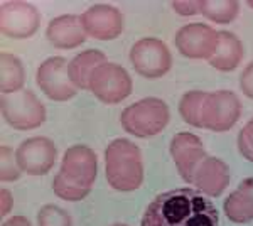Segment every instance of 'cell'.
I'll return each mask as SVG.
<instances>
[{
    "mask_svg": "<svg viewBox=\"0 0 253 226\" xmlns=\"http://www.w3.org/2000/svg\"><path fill=\"white\" fill-rule=\"evenodd\" d=\"M172 9L182 17H191L201 12V2H172Z\"/></svg>",
    "mask_w": 253,
    "mask_h": 226,
    "instance_id": "83f0119b",
    "label": "cell"
},
{
    "mask_svg": "<svg viewBox=\"0 0 253 226\" xmlns=\"http://www.w3.org/2000/svg\"><path fill=\"white\" fill-rule=\"evenodd\" d=\"M89 90L100 101L115 105L132 94L133 85L126 69L115 63H105L91 75Z\"/></svg>",
    "mask_w": 253,
    "mask_h": 226,
    "instance_id": "5b68a950",
    "label": "cell"
},
{
    "mask_svg": "<svg viewBox=\"0 0 253 226\" xmlns=\"http://www.w3.org/2000/svg\"><path fill=\"white\" fill-rule=\"evenodd\" d=\"M193 184L203 194L218 198L230 184V169L221 159L208 155L196 169Z\"/></svg>",
    "mask_w": 253,
    "mask_h": 226,
    "instance_id": "9a60e30c",
    "label": "cell"
},
{
    "mask_svg": "<svg viewBox=\"0 0 253 226\" xmlns=\"http://www.w3.org/2000/svg\"><path fill=\"white\" fill-rule=\"evenodd\" d=\"M240 86H242V91L245 93V96L253 100V61L243 69L242 78H240Z\"/></svg>",
    "mask_w": 253,
    "mask_h": 226,
    "instance_id": "4316f807",
    "label": "cell"
},
{
    "mask_svg": "<svg viewBox=\"0 0 253 226\" xmlns=\"http://www.w3.org/2000/svg\"><path fill=\"white\" fill-rule=\"evenodd\" d=\"M41 26L38 7L27 2H3L0 7L2 32L14 39H26L36 34Z\"/></svg>",
    "mask_w": 253,
    "mask_h": 226,
    "instance_id": "30bf717a",
    "label": "cell"
},
{
    "mask_svg": "<svg viewBox=\"0 0 253 226\" xmlns=\"http://www.w3.org/2000/svg\"><path fill=\"white\" fill-rule=\"evenodd\" d=\"M140 226H219V215L205 194L177 187L159 194L147 206Z\"/></svg>",
    "mask_w": 253,
    "mask_h": 226,
    "instance_id": "6da1fadb",
    "label": "cell"
},
{
    "mask_svg": "<svg viewBox=\"0 0 253 226\" xmlns=\"http://www.w3.org/2000/svg\"><path fill=\"white\" fill-rule=\"evenodd\" d=\"M226 218L233 223L253 221V178H247L224 201Z\"/></svg>",
    "mask_w": 253,
    "mask_h": 226,
    "instance_id": "ac0fdd59",
    "label": "cell"
},
{
    "mask_svg": "<svg viewBox=\"0 0 253 226\" xmlns=\"http://www.w3.org/2000/svg\"><path fill=\"white\" fill-rule=\"evenodd\" d=\"M0 90L2 94H14L22 91L26 81V69L17 56L2 52L0 56Z\"/></svg>",
    "mask_w": 253,
    "mask_h": 226,
    "instance_id": "ffe728a7",
    "label": "cell"
},
{
    "mask_svg": "<svg viewBox=\"0 0 253 226\" xmlns=\"http://www.w3.org/2000/svg\"><path fill=\"white\" fill-rule=\"evenodd\" d=\"M0 179L3 182H9V181H17L22 176L20 171L17 157H15V152H12L10 147L2 145L0 149Z\"/></svg>",
    "mask_w": 253,
    "mask_h": 226,
    "instance_id": "d4e9b609",
    "label": "cell"
},
{
    "mask_svg": "<svg viewBox=\"0 0 253 226\" xmlns=\"http://www.w3.org/2000/svg\"><path fill=\"white\" fill-rule=\"evenodd\" d=\"M46 38L58 49L78 47L86 39V32L81 24V17L73 14L59 15L52 19L46 29Z\"/></svg>",
    "mask_w": 253,
    "mask_h": 226,
    "instance_id": "2e32d148",
    "label": "cell"
},
{
    "mask_svg": "<svg viewBox=\"0 0 253 226\" xmlns=\"http://www.w3.org/2000/svg\"><path fill=\"white\" fill-rule=\"evenodd\" d=\"M39 226H73V220L68 211L56 204H44L38 215Z\"/></svg>",
    "mask_w": 253,
    "mask_h": 226,
    "instance_id": "603a6c76",
    "label": "cell"
},
{
    "mask_svg": "<svg viewBox=\"0 0 253 226\" xmlns=\"http://www.w3.org/2000/svg\"><path fill=\"white\" fill-rule=\"evenodd\" d=\"M130 63L140 76L161 78L172 66V56L161 39L145 38L133 44L130 51Z\"/></svg>",
    "mask_w": 253,
    "mask_h": 226,
    "instance_id": "52a82bcc",
    "label": "cell"
},
{
    "mask_svg": "<svg viewBox=\"0 0 253 226\" xmlns=\"http://www.w3.org/2000/svg\"><path fill=\"white\" fill-rule=\"evenodd\" d=\"M105 63H108L107 56L98 49H88V51L80 52L68 63L69 80L78 90H89L91 75L98 66Z\"/></svg>",
    "mask_w": 253,
    "mask_h": 226,
    "instance_id": "d6986e66",
    "label": "cell"
},
{
    "mask_svg": "<svg viewBox=\"0 0 253 226\" xmlns=\"http://www.w3.org/2000/svg\"><path fill=\"white\" fill-rule=\"evenodd\" d=\"M242 117V101L230 90L208 93L203 105V129L226 132Z\"/></svg>",
    "mask_w": 253,
    "mask_h": 226,
    "instance_id": "8992f818",
    "label": "cell"
},
{
    "mask_svg": "<svg viewBox=\"0 0 253 226\" xmlns=\"http://www.w3.org/2000/svg\"><path fill=\"white\" fill-rule=\"evenodd\" d=\"M175 46L189 59H211L218 46V32L206 24H187L175 34Z\"/></svg>",
    "mask_w": 253,
    "mask_h": 226,
    "instance_id": "8fae6325",
    "label": "cell"
},
{
    "mask_svg": "<svg viewBox=\"0 0 253 226\" xmlns=\"http://www.w3.org/2000/svg\"><path fill=\"white\" fill-rule=\"evenodd\" d=\"M81 24L86 36L100 41H112L122 34L124 17L117 7L108 3H96L83 12Z\"/></svg>",
    "mask_w": 253,
    "mask_h": 226,
    "instance_id": "4fadbf2b",
    "label": "cell"
},
{
    "mask_svg": "<svg viewBox=\"0 0 253 226\" xmlns=\"http://www.w3.org/2000/svg\"><path fill=\"white\" fill-rule=\"evenodd\" d=\"M240 12V3L236 0H219V2H201V14L216 24H230Z\"/></svg>",
    "mask_w": 253,
    "mask_h": 226,
    "instance_id": "7402d4cb",
    "label": "cell"
},
{
    "mask_svg": "<svg viewBox=\"0 0 253 226\" xmlns=\"http://www.w3.org/2000/svg\"><path fill=\"white\" fill-rule=\"evenodd\" d=\"M243 59V44L233 32L219 31L218 32V46L214 54L211 56L210 64L218 71L228 73L238 68Z\"/></svg>",
    "mask_w": 253,
    "mask_h": 226,
    "instance_id": "e0dca14e",
    "label": "cell"
},
{
    "mask_svg": "<svg viewBox=\"0 0 253 226\" xmlns=\"http://www.w3.org/2000/svg\"><path fill=\"white\" fill-rule=\"evenodd\" d=\"M238 150L245 159L253 162V118L243 127L238 135Z\"/></svg>",
    "mask_w": 253,
    "mask_h": 226,
    "instance_id": "484cf974",
    "label": "cell"
},
{
    "mask_svg": "<svg viewBox=\"0 0 253 226\" xmlns=\"http://www.w3.org/2000/svg\"><path fill=\"white\" fill-rule=\"evenodd\" d=\"M170 155L179 176L186 182H193L198 166L208 157L201 138L191 132H179L175 135L170 142Z\"/></svg>",
    "mask_w": 253,
    "mask_h": 226,
    "instance_id": "5bb4252c",
    "label": "cell"
},
{
    "mask_svg": "<svg viewBox=\"0 0 253 226\" xmlns=\"http://www.w3.org/2000/svg\"><path fill=\"white\" fill-rule=\"evenodd\" d=\"M169 108L159 98H145L126 106L122 112L120 122L125 132L133 137L149 138L157 135L169 123Z\"/></svg>",
    "mask_w": 253,
    "mask_h": 226,
    "instance_id": "3957f363",
    "label": "cell"
},
{
    "mask_svg": "<svg viewBox=\"0 0 253 226\" xmlns=\"http://www.w3.org/2000/svg\"><path fill=\"white\" fill-rule=\"evenodd\" d=\"M247 3H248V7H252V9H253V0H248Z\"/></svg>",
    "mask_w": 253,
    "mask_h": 226,
    "instance_id": "4dcf8cb0",
    "label": "cell"
},
{
    "mask_svg": "<svg viewBox=\"0 0 253 226\" xmlns=\"http://www.w3.org/2000/svg\"><path fill=\"white\" fill-rule=\"evenodd\" d=\"M112 226H126V225H124V223H117V225H112Z\"/></svg>",
    "mask_w": 253,
    "mask_h": 226,
    "instance_id": "1f68e13d",
    "label": "cell"
},
{
    "mask_svg": "<svg viewBox=\"0 0 253 226\" xmlns=\"http://www.w3.org/2000/svg\"><path fill=\"white\" fill-rule=\"evenodd\" d=\"M2 117L17 130H32L46 120L42 101L31 90H22L14 94H2Z\"/></svg>",
    "mask_w": 253,
    "mask_h": 226,
    "instance_id": "277c9868",
    "label": "cell"
},
{
    "mask_svg": "<svg viewBox=\"0 0 253 226\" xmlns=\"http://www.w3.org/2000/svg\"><path fill=\"white\" fill-rule=\"evenodd\" d=\"M98 172L96 154L86 145H73L64 152L59 174L78 187L91 191Z\"/></svg>",
    "mask_w": 253,
    "mask_h": 226,
    "instance_id": "7c38bea8",
    "label": "cell"
},
{
    "mask_svg": "<svg viewBox=\"0 0 253 226\" xmlns=\"http://www.w3.org/2000/svg\"><path fill=\"white\" fill-rule=\"evenodd\" d=\"M105 172L107 181L120 192L137 191L144 182L142 152L133 142L117 138L105 150Z\"/></svg>",
    "mask_w": 253,
    "mask_h": 226,
    "instance_id": "7a4b0ae2",
    "label": "cell"
},
{
    "mask_svg": "<svg viewBox=\"0 0 253 226\" xmlns=\"http://www.w3.org/2000/svg\"><path fill=\"white\" fill-rule=\"evenodd\" d=\"M0 204H2V206H0V215L7 216L10 213L12 206H14V198H12L9 189L3 187L2 191H0Z\"/></svg>",
    "mask_w": 253,
    "mask_h": 226,
    "instance_id": "f1b7e54d",
    "label": "cell"
},
{
    "mask_svg": "<svg viewBox=\"0 0 253 226\" xmlns=\"http://www.w3.org/2000/svg\"><path fill=\"white\" fill-rule=\"evenodd\" d=\"M52 189H54V194L64 201H81L89 194L88 189L78 187L76 184L69 182V181L64 178L63 174H59V172L54 176Z\"/></svg>",
    "mask_w": 253,
    "mask_h": 226,
    "instance_id": "cb8c5ba5",
    "label": "cell"
},
{
    "mask_svg": "<svg viewBox=\"0 0 253 226\" xmlns=\"http://www.w3.org/2000/svg\"><path fill=\"white\" fill-rule=\"evenodd\" d=\"M36 81L47 98L54 101L71 100L78 91L68 75V63L64 57H49L38 68Z\"/></svg>",
    "mask_w": 253,
    "mask_h": 226,
    "instance_id": "ba28073f",
    "label": "cell"
},
{
    "mask_svg": "<svg viewBox=\"0 0 253 226\" xmlns=\"http://www.w3.org/2000/svg\"><path fill=\"white\" fill-rule=\"evenodd\" d=\"M56 145L47 137H32L24 140L15 150L20 171L29 176H46L56 162Z\"/></svg>",
    "mask_w": 253,
    "mask_h": 226,
    "instance_id": "9c48e42d",
    "label": "cell"
},
{
    "mask_svg": "<svg viewBox=\"0 0 253 226\" xmlns=\"http://www.w3.org/2000/svg\"><path fill=\"white\" fill-rule=\"evenodd\" d=\"M2 226H32L31 225V221L27 220V218H24V216H14V218H10L9 221H5Z\"/></svg>",
    "mask_w": 253,
    "mask_h": 226,
    "instance_id": "f546056e",
    "label": "cell"
},
{
    "mask_svg": "<svg viewBox=\"0 0 253 226\" xmlns=\"http://www.w3.org/2000/svg\"><path fill=\"white\" fill-rule=\"evenodd\" d=\"M205 91H189L179 101V113L182 120L196 129H203V105L206 100Z\"/></svg>",
    "mask_w": 253,
    "mask_h": 226,
    "instance_id": "44dd1931",
    "label": "cell"
}]
</instances>
